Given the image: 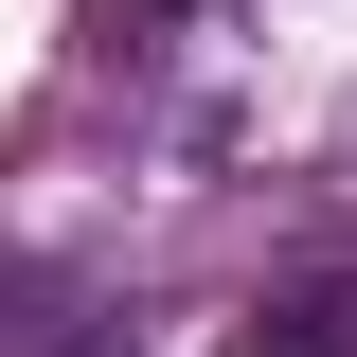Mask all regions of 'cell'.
Here are the masks:
<instances>
[{
	"mask_svg": "<svg viewBox=\"0 0 357 357\" xmlns=\"http://www.w3.org/2000/svg\"><path fill=\"white\" fill-rule=\"evenodd\" d=\"M215 357H357V268H286Z\"/></svg>",
	"mask_w": 357,
	"mask_h": 357,
	"instance_id": "6da1fadb",
	"label": "cell"
},
{
	"mask_svg": "<svg viewBox=\"0 0 357 357\" xmlns=\"http://www.w3.org/2000/svg\"><path fill=\"white\" fill-rule=\"evenodd\" d=\"M161 18H178V0H89V36H126V54L161 36Z\"/></svg>",
	"mask_w": 357,
	"mask_h": 357,
	"instance_id": "7a4b0ae2",
	"label": "cell"
}]
</instances>
